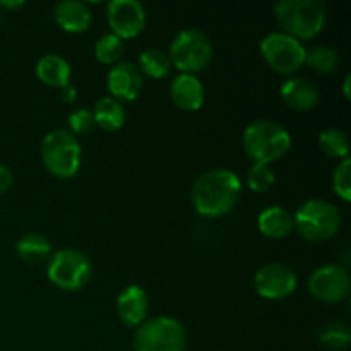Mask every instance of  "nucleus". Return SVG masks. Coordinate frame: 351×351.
<instances>
[{
    "instance_id": "1",
    "label": "nucleus",
    "mask_w": 351,
    "mask_h": 351,
    "mask_svg": "<svg viewBox=\"0 0 351 351\" xmlns=\"http://www.w3.org/2000/svg\"><path fill=\"white\" fill-rule=\"evenodd\" d=\"M242 197V180L226 168L202 173L192 187V204L201 216L219 218L232 211Z\"/></svg>"
},
{
    "instance_id": "2",
    "label": "nucleus",
    "mask_w": 351,
    "mask_h": 351,
    "mask_svg": "<svg viewBox=\"0 0 351 351\" xmlns=\"http://www.w3.org/2000/svg\"><path fill=\"white\" fill-rule=\"evenodd\" d=\"M274 16L283 33L297 40H311L324 29L328 5L322 0H280L274 3Z\"/></svg>"
},
{
    "instance_id": "3",
    "label": "nucleus",
    "mask_w": 351,
    "mask_h": 351,
    "mask_svg": "<svg viewBox=\"0 0 351 351\" xmlns=\"http://www.w3.org/2000/svg\"><path fill=\"white\" fill-rule=\"evenodd\" d=\"M242 144L245 154L254 163L271 165L290 151L291 136L276 120L261 119L245 127Z\"/></svg>"
},
{
    "instance_id": "4",
    "label": "nucleus",
    "mask_w": 351,
    "mask_h": 351,
    "mask_svg": "<svg viewBox=\"0 0 351 351\" xmlns=\"http://www.w3.org/2000/svg\"><path fill=\"white\" fill-rule=\"evenodd\" d=\"M293 226L304 239L324 242L332 239L341 228V213L332 202L308 199L295 213Z\"/></svg>"
},
{
    "instance_id": "5",
    "label": "nucleus",
    "mask_w": 351,
    "mask_h": 351,
    "mask_svg": "<svg viewBox=\"0 0 351 351\" xmlns=\"http://www.w3.org/2000/svg\"><path fill=\"white\" fill-rule=\"evenodd\" d=\"M81 144L67 129H53L41 143V160L55 177L71 178L81 167Z\"/></svg>"
},
{
    "instance_id": "6",
    "label": "nucleus",
    "mask_w": 351,
    "mask_h": 351,
    "mask_svg": "<svg viewBox=\"0 0 351 351\" xmlns=\"http://www.w3.org/2000/svg\"><path fill=\"white\" fill-rule=\"evenodd\" d=\"M187 332L184 326L173 317L146 319L134 335L136 351H185Z\"/></svg>"
},
{
    "instance_id": "7",
    "label": "nucleus",
    "mask_w": 351,
    "mask_h": 351,
    "mask_svg": "<svg viewBox=\"0 0 351 351\" xmlns=\"http://www.w3.org/2000/svg\"><path fill=\"white\" fill-rule=\"evenodd\" d=\"M168 57L182 74H195L208 67L211 62L213 43L201 29L185 27L175 34Z\"/></svg>"
},
{
    "instance_id": "8",
    "label": "nucleus",
    "mask_w": 351,
    "mask_h": 351,
    "mask_svg": "<svg viewBox=\"0 0 351 351\" xmlns=\"http://www.w3.org/2000/svg\"><path fill=\"white\" fill-rule=\"evenodd\" d=\"M48 280L65 291L81 290L93 274V264L84 252L77 249H62L51 254L48 261Z\"/></svg>"
},
{
    "instance_id": "9",
    "label": "nucleus",
    "mask_w": 351,
    "mask_h": 351,
    "mask_svg": "<svg viewBox=\"0 0 351 351\" xmlns=\"http://www.w3.org/2000/svg\"><path fill=\"white\" fill-rule=\"evenodd\" d=\"M261 53L273 71L288 75L305 64L307 48L297 38L283 31H273L261 41Z\"/></svg>"
},
{
    "instance_id": "10",
    "label": "nucleus",
    "mask_w": 351,
    "mask_h": 351,
    "mask_svg": "<svg viewBox=\"0 0 351 351\" xmlns=\"http://www.w3.org/2000/svg\"><path fill=\"white\" fill-rule=\"evenodd\" d=\"M350 273L339 264H324L308 278V291L324 304H339L350 293Z\"/></svg>"
},
{
    "instance_id": "11",
    "label": "nucleus",
    "mask_w": 351,
    "mask_h": 351,
    "mask_svg": "<svg viewBox=\"0 0 351 351\" xmlns=\"http://www.w3.org/2000/svg\"><path fill=\"white\" fill-rule=\"evenodd\" d=\"M106 17L112 33L120 40H130L146 27V9L139 0H112L106 5Z\"/></svg>"
},
{
    "instance_id": "12",
    "label": "nucleus",
    "mask_w": 351,
    "mask_h": 351,
    "mask_svg": "<svg viewBox=\"0 0 351 351\" xmlns=\"http://www.w3.org/2000/svg\"><path fill=\"white\" fill-rule=\"evenodd\" d=\"M297 283L295 271L281 263L264 264L254 278L256 291L267 300H283L290 297L297 288Z\"/></svg>"
},
{
    "instance_id": "13",
    "label": "nucleus",
    "mask_w": 351,
    "mask_h": 351,
    "mask_svg": "<svg viewBox=\"0 0 351 351\" xmlns=\"http://www.w3.org/2000/svg\"><path fill=\"white\" fill-rule=\"evenodd\" d=\"M106 88L112 98L119 101H134L144 88L143 72L132 62H122L113 65L106 75Z\"/></svg>"
},
{
    "instance_id": "14",
    "label": "nucleus",
    "mask_w": 351,
    "mask_h": 351,
    "mask_svg": "<svg viewBox=\"0 0 351 351\" xmlns=\"http://www.w3.org/2000/svg\"><path fill=\"white\" fill-rule=\"evenodd\" d=\"M147 311H149V298L139 285L123 288L117 297L119 317L129 328H139L146 321Z\"/></svg>"
},
{
    "instance_id": "15",
    "label": "nucleus",
    "mask_w": 351,
    "mask_h": 351,
    "mask_svg": "<svg viewBox=\"0 0 351 351\" xmlns=\"http://www.w3.org/2000/svg\"><path fill=\"white\" fill-rule=\"evenodd\" d=\"M170 96L175 106L184 112H195L204 105V86L195 74H178L170 86Z\"/></svg>"
},
{
    "instance_id": "16",
    "label": "nucleus",
    "mask_w": 351,
    "mask_h": 351,
    "mask_svg": "<svg viewBox=\"0 0 351 351\" xmlns=\"http://www.w3.org/2000/svg\"><path fill=\"white\" fill-rule=\"evenodd\" d=\"M283 101L297 112H308L319 103V89L305 77H290L280 89Z\"/></svg>"
},
{
    "instance_id": "17",
    "label": "nucleus",
    "mask_w": 351,
    "mask_h": 351,
    "mask_svg": "<svg viewBox=\"0 0 351 351\" xmlns=\"http://www.w3.org/2000/svg\"><path fill=\"white\" fill-rule=\"evenodd\" d=\"M55 21L69 33H82L91 24V10L81 0H62L55 5Z\"/></svg>"
},
{
    "instance_id": "18",
    "label": "nucleus",
    "mask_w": 351,
    "mask_h": 351,
    "mask_svg": "<svg viewBox=\"0 0 351 351\" xmlns=\"http://www.w3.org/2000/svg\"><path fill=\"white\" fill-rule=\"evenodd\" d=\"M257 226L264 237L274 240L287 239L295 228L293 216L281 206H269V208L263 209L257 218Z\"/></svg>"
},
{
    "instance_id": "19",
    "label": "nucleus",
    "mask_w": 351,
    "mask_h": 351,
    "mask_svg": "<svg viewBox=\"0 0 351 351\" xmlns=\"http://www.w3.org/2000/svg\"><path fill=\"white\" fill-rule=\"evenodd\" d=\"M36 75L43 84L64 89L71 82V65L57 53L43 55L36 64Z\"/></svg>"
},
{
    "instance_id": "20",
    "label": "nucleus",
    "mask_w": 351,
    "mask_h": 351,
    "mask_svg": "<svg viewBox=\"0 0 351 351\" xmlns=\"http://www.w3.org/2000/svg\"><path fill=\"white\" fill-rule=\"evenodd\" d=\"M91 112L96 125L110 130V132L122 129L123 123H125V110H123L122 101L112 98V96L99 98Z\"/></svg>"
},
{
    "instance_id": "21",
    "label": "nucleus",
    "mask_w": 351,
    "mask_h": 351,
    "mask_svg": "<svg viewBox=\"0 0 351 351\" xmlns=\"http://www.w3.org/2000/svg\"><path fill=\"white\" fill-rule=\"evenodd\" d=\"M16 252L27 264H38L51 256V243L43 233L27 232L17 240Z\"/></svg>"
},
{
    "instance_id": "22",
    "label": "nucleus",
    "mask_w": 351,
    "mask_h": 351,
    "mask_svg": "<svg viewBox=\"0 0 351 351\" xmlns=\"http://www.w3.org/2000/svg\"><path fill=\"white\" fill-rule=\"evenodd\" d=\"M139 71L153 79L167 77L171 71L170 57L163 50L147 48L139 55Z\"/></svg>"
},
{
    "instance_id": "23",
    "label": "nucleus",
    "mask_w": 351,
    "mask_h": 351,
    "mask_svg": "<svg viewBox=\"0 0 351 351\" xmlns=\"http://www.w3.org/2000/svg\"><path fill=\"white\" fill-rule=\"evenodd\" d=\"M305 64L311 65L319 74H332L339 65V53L329 45H315L307 50Z\"/></svg>"
},
{
    "instance_id": "24",
    "label": "nucleus",
    "mask_w": 351,
    "mask_h": 351,
    "mask_svg": "<svg viewBox=\"0 0 351 351\" xmlns=\"http://www.w3.org/2000/svg\"><path fill=\"white\" fill-rule=\"evenodd\" d=\"M321 345L329 351H343L350 346L351 331L350 326L343 321H335L326 324L319 332Z\"/></svg>"
},
{
    "instance_id": "25",
    "label": "nucleus",
    "mask_w": 351,
    "mask_h": 351,
    "mask_svg": "<svg viewBox=\"0 0 351 351\" xmlns=\"http://www.w3.org/2000/svg\"><path fill=\"white\" fill-rule=\"evenodd\" d=\"M319 147L329 158H348L350 141L341 129H326L319 134Z\"/></svg>"
},
{
    "instance_id": "26",
    "label": "nucleus",
    "mask_w": 351,
    "mask_h": 351,
    "mask_svg": "<svg viewBox=\"0 0 351 351\" xmlns=\"http://www.w3.org/2000/svg\"><path fill=\"white\" fill-rule=\"evenodd\" d=\"M123 50V40H120L117 34L106 33L103 36L98 38L95 45V55L101 64L105 65H115L119 64L120 58H122Z\"/></svg>"
},
{
    "instance_id": "27",
    "label": "nucleus",
    "mask_w": 351,
    "mask_h": 351,
    "mask_svg": "<svg viewBox=\"0 0 351 351\" xmlns=\"http://www.w3.org/2000/svg\"><path fill=\"white\" fill-rule=\"evenodd\" d=\"M276 182V173H274L273 167L266 163H254L249 168V173H247V184L252 189L254 192H267Z\"/></svg>"
},
{
    "instance_id": "28",
    "label": "nucleus",
    "mask_w": 351,
    "mask_h": 351,
    "mask_svg": "<svg viewBox=\"0 0 351 351\" xmlns=\"http://www.w3.org/2000/svg\"><path fill=\"white\" fill-rule=\"evenodd\" d=\"M332 189L336 194L348 202L351 199V160L345 158L332 173Z\"/></svg>"
},
{
    "instance_id": "29",
    "label": "nucleus",
    "mask_w": 351,
    "mask_h": 351,
    "mask_svg": "<svg viewBox=\"0 0 351 351\" xmlns=\"http://www.w3.org/2000/svg\"><path fill=\"white\" fill-rule=\"evenodd\" d=\"M96 127L93 112L88 108H79L69 115V129L74 136H86Z\"/></svg>"
},
{
    "instance_id": "30",
    "label": "nucleus",
    "mask_w": 351,
    "mask_h": 351,
    "mask_svg": "<svg viewBox=\"0 0 351 351\" xmlns=\"http://www.w3.org/2000/svg\"><path fill=\"white\" fill-rule=\"evenodd\" d=\"M12 180H14L12 171H10L5 165L0 163V194L9 191L10 185H12Z\"/></svg>"
},
{
    "instance_id": "31",
    "label": "nucleus",
    "mask_w": 351,
    "mask_h": 351,
    "mask_svg": "<svg viewBox=\"0 0 351 351\" xmlns=\"http://www.w3.org/2000/svg\"><path fill=\"white\" fill-rule=\"evenodd\" d=\"M75 95H77V91H75V89L72 88L71 84H69L67 88H64V96H62V99H64V101H67V103H72V101H74Z\"/></svg>"
},
{
    "instance_id": "32",
    "label": "nucleus",
    "mask_w": 351,
    "mask_h": 351,
    "mask_svg": "<svg viewBox=\"0 0 351 351\" xmlns=\"http://www.w3.org/2000/svg\"><path fill=\"white\" fill-rule=\"evenodd\" d=\"M24 2L23 0H16V2H7V0H0V7H3V9H17V7H23Z\"/></svg>"
},
{
    "instance_id": "33",
    "label": "nucleus",
    "mask_w": 351,
    "mask_h": 351,
    "mask_svg": "<svg viewBox=\"0 0 351 351\" xmlns=\"http://www.w3.org/2000/svg\"><path fill=\"white\" fill-rule=\"evenodd\" d=\"M350 81H351V75L348 74L343 81V89H345V98H350Z\"/></svg>"
},
{
    "instance_id": "34",
    "label": "nucleus",
    "mask_w": 351,
    "mask_h": 351,
    "mask_svg": "<svg viewBox=\"0 0 351 351\" xmlns=\"http://www.w3.org/2000/svg\"><path fill=\"white\" fill-rule=\"evenodd\" d=\"M2 26H3V17L2 14H0V29H2Z\"/></svg>"
}]
</instances>
